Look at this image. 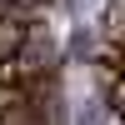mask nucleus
I'll return each mask as SVG.
<instances>
[{
    "label": "nucleus",
    "instance_id": "f257e3e1",
    "mask_svg": "<svg viewBox=\"0 0 125 125\" xmlns=\"http://www.w3.org/2000/svg\"><path fill=\"white\" fill-rule=\"evenodd\" d=\"M95 75H100V90H105V100L115 105V100H120V45H105V40H100Z\"/></svg>",
    "mask_w": 125,
    "mask_h": 125
},
{
    "label": "nucleus",
    "instance_id": "f03ea898",
    "mask_svg": "<svg viewBox=\"0 0 125 125\" xmlns=\"http://www.w3.org/2000/svg\"><path fill=\"white\" fill-rule=\"evenodd\" d=\"M25 35H30V25L15 15L10 5H0V60H10L20 45H25Z\"/></svg>",
    "mask_w": 125,
    "mask_h": 125
},
{
    "label": "nucleus",
    "instance_id": "7ed1b4c3",
    "mask_svg": "<svg viewBox=\"0 0 125 125\" xmlns=\"http://www.w3.org/2000/svg\"><path fill=\"white\" fill-rule=\"evenodd\" d=\"M0 125H45V105L35 95L15 100V105H0Z\"/></svg>",
    "mask_w": 125,
    "mask_h": 125
},
{
    "label": "nucleus",
    "instance_id": "20e7f679",
    "mask_svg": "<svg viewBox=\"0 0 125 125\" xmlns=\"http://www.w3.org/2000/svg\"><path fill=\"white\" fill-rule=\"evenodd\" d=\"M105 45H120V0H110L105 10Z\"/></svg>",
    "mask_w": 125,
    "mask_h": 125
},
{
    "label": "nucleus",
    "instance_id": "39448f33",
    "mask_svg": "<svg viewBox=\"0 0 125 125\" xmlns=\"http://www.w3.org/2000/svg\"><path fill=\"white\" fill-rule=\"evenodd\" d=\"M0 5H10V0H0Z\"/></svg>",
    "mask_w": 125,
    "mask_h": 125
}]
</instances>
